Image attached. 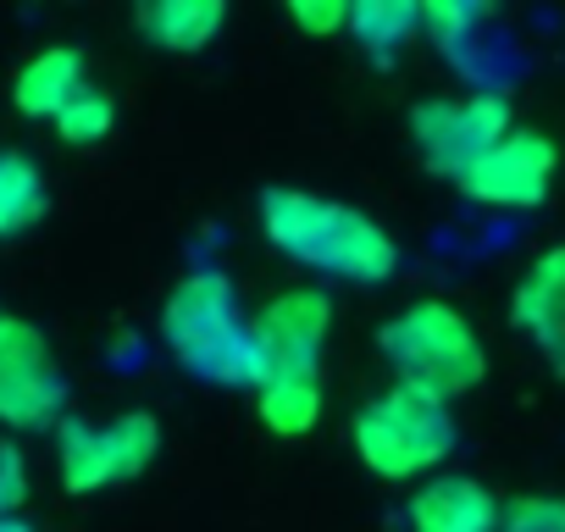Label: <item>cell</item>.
<instances>
[{
  "mask_svg": "<svg viewBox=\"0 0 565 532\" xmlns=\"http://www.w3.org/2000/svg\"><path fill=\"white\" fill-rule=\"evenodd\" d=\"M260 227L289 260L317 266V273L344 278V284H383L399 266V244L388 238L383 222H372L366 211L344 200H322L306 189H266Z\"/></svg>",
  "mask_w": 565,
  "mask_h": 532,
  "instance_id": "1",
  "label": "cell"
},
{
  "mask_svg": "<svg viewBox=\"0 0 565 532\" xmlns=\"http://www.w3.org/2000/svg\"><path fill=\"white\" fill-rule=\"evenodd\" d=\"M161 339L205 383H266V361L255 344V328L238 317L233 284L222 273H189L161 311Z\"/></svg>",
  "mask_w": 565,
  "mask_h": 532,
  "instance_id": "2",
  "label": "cell"
},
{
  "mask_svg": "<svg viewBox=\"0 0 565 532\" xmlns=\"http://www.w3.org/2000/svg\"><path fill=\"white\" fill-rule=\"evenodd\" d=\"M377 350L405 389H422L444 405L471 394L488 377V350L466 322V311H455L449 300H416L399 317H388Z\"/></svg>",
  "mask_w": 565,
  "mask_h": 532,
  "instance_id": "3",
  "label": "cell"
},
{
  "mask_svg": "<svg viewBox=\"0 0 565 532\" xmlns=\"http://www.w3.org/2000/svg\"><path fill=\"white\" fill-rule=\"evenodd\" d=\"M355 455L366 471L388 477V482H405V477H422L433 471L449 449H455V416L444 400L422 394V389H383L377 400H366L355 411Z\"/></svg>",
  "mask_w": 565,
  "mask_h": 532,
  "instance_id": "4",
  "label": "cell"
},
{
  "mask_svg": "<svg viewBox=\"0 0 565 532\" xmlns=\"http://www.w3.org/2000/svg\"><path fill=\"white\" fill-rule=\"evenodd\" d=\"M161 449V427L150 411H128L111 422H62L56 433V471L73 493H100L111 482L139 477Z\"/></svg>",
  "mask_w": 565,
  "mask_h": 532,
  "instance_id": "5",
  "label": "cell"
},
{
  "mask_svg": "<svg viewBox=\"0 0 565 532\" xmlns=\"http://www.w3.org/2000/svg\"><path fill=\"white\" fill-rule=\"evenodd\" d=\"M510 134V106L504 95L493 89H477V95H438V100H422L411 111V139L422 150V161L444 178H466L499 139Z\"/></svg>",
  "mask_w": 565,
  "mask_h": 532,
  "instance_id": "6",
  "label": "cell"
},
{
  "mask_svg": "<svg viewBox=\"0 0 565 532\" xmlns=\"http://www.w3.org/2000/svg\"><path fill=\"white\" fill-rule=\"evenodd\" d=\"M67 405V377L45 344V333L23 317H0V422L45 427Z\"/></svg>",
  "mask_w": 565,
  "mask_h": 532,
  "instance_id": "7",
  "label": "cell"
},
{
  "mask_svg": "<svg viewBox=\"0 0 565 532\" xmlns=\"http://www.w3.org/2000/svg\"><path fill=\"white\" fill-rule=\"evenodd\" d=\"M554 145L537 134V128H510L466 178L460 189L477 200V205H493V211H532L548 200V183H554Z\"/></svg>",
  "mask_w": 565,
  "mask_h": 532,
  "instance_id": "8",
  "label": "cell"
},
{
  "mask_svg": "<svg viewBox=\"0 0 565 532\" xmlns=\"http://www.w3.org/2000/svg\"><path fill=\"white\" fill-rule=\"evenodd\" d=\"M249 328H255L266 377H277V372H311L317 377V361H322L328 333H333V300L322 289H282L260 306V317Z\"/></svg>",
  "mask_w": 565,
  "mask_h": 532,
  "instance_id": "9",
  "label": "cell"
},
{
  "mask_svg": "<svg viewBox=\"0 0 565 532\" xmlns=\"http://www.w3.org/2000/svg\"><path fill=\"white\" fill-rule=\"evenodd\" d=\"M510 322L537 344V355L565 377V244H554V249H543L526 273H521V284H515V295H510Z\"/></svg>",
  "mask_w": 565,
  "mask_h": 532,
  "instance_id": "10",
  "label": "cell"
},
{
  "mask_svg": "<svg viewBox=\"0 0 565 532\" xmlns=\"http://www.w3.org/2000/svg\"><path fill=\"white\" fill-rule=\"evenodd\" d=\"M411 532H499V504L477 477H433L411 493Z\"/></svg>",
  "mask_w": 565,
  "mask_h": 532,
  "instance_id": "11",
  "label": "cell"
},
{
  "mask_svg": "<svg viewBox=\"0 0 565 532\" xmlns=\"http://www.w3.org/2000/svg\"><path fill=\"white\" fill-rule=\"evenodd\" d=\"M89 84H84V56L73 51V45H51V51H40V56H29L23 67H18V78H12V106L23 111V117H62V106H73L78 95H84Z\"/></svg>",
  "mask_w": 565,
  "mask_h": 532,
  "instance_id": "12",
  "label": "cell"
},
{
  "mask_svg": "<svg viewBox=\"0 0 565 532\" xmlns=\"http://www.w3.org/2000/svg\"><path fill=\"white\" fill-rule=\"evenodd\" d=\"M134 23L161 51H200L227 23V7L222 0H150V7H139Z\"/></svg>",
  "mask_w": 565,
  "mask_h": 532,
  "instance_id": "13",
  "label": "cell"
},
{
  "mask_svg": "<svg viewBox=\"0 0 565 532\" xmlns=\"http://www.w3.org/2000/svg\"><path fill=\"white\" fill-rule=\"evenodd\" d=\"M255 394H260V422L277 438H306L322 422V377L311 372H277Z\"/></svg>",
  "mask_w": 565,
  "mask_h": 532,
  "instance_id": "14",
  "label": "cell"
},
{
  "mask_svg": "<svg viewBox=\"0 0 565 532\" xmlns=\"http://www.w3.org/2000/svg\"><path fill=\"white\" fill-rule=\"evenodd\" d=\"M45 216V178L23 150H0V238H18Z\"/></svg>",
  "mask_w": 565,
  "mask_h": 532,
  "instance_id": "15",
  "label": "cell"
},
{
  "mask_svg": "<svg viewBox=\"0 0 565 532\" xmlns=\"http://www.w3.org/2000/svg\"><path fill=\"white\" fill-rule=\"evenodd\" d=\"M350 34L366 51H394L411 34H422V7H405V0H361V7H350Z\"/></svg>",
  "mask_w": 565,
  "mask_h": 532,
  "instance_id": "16",
  "label": "cell"
},
{
  "mask_svg": "<svg viewBox=\"0 0 565 532\" xmlns=\"http://www.w3.org/2000/svg\"><path fill=\"white\" fill-rule=\"evenodd\" d=\"M111 128H117V106H111V95L95 89V84H89L73 106H62V117H56L62 145H100Z\"/></svg>",
  "mask_w": 565,
  "mask_h": 532,
  "instance_id": "17",
  "label": "cell"
},
{
  "mask_svg": "<svg viewBox=\"0 0 565 532\" xmlns=\"http://www.w3.org/2000/svg\"><path fill=\"white\" fill-rule=\"evenodd\" d=\"M499 532H565V499H548V493L515 499L499 515Z\"/></svg>",
  "mask_w": 565,
  "mask_h": 532,
  "instance_id": "18",
  "label": "cell"
},
{
  "mask_svg": "<svg viewBox=\"0 0 565 532\" xmlns=\"http://www.w3.org/2000/svg\"><path fill=\"white\" fill-rule=\"evenodd\" d=\"M477 18H482L477 7H455V0H444V7H422V34L433 45H444V51H460V40L471 34Z\"/></svg>",
  "mask_w": 565,
  "mask_h": 532,
  "instance_id": "19",
  "label": "cell"
},
{
  "mask_svg": "<svg viewBox=\"0 0 565 532\" xmlns=\"http://www.w3.org/2000/svg\"><path fill=\"white\" fill-rule=\"evenodd\" d=\"M289 18L306 34H339V29H350V7H339V0H295Z\"/></svg>",
  "mask_w": 565,
  "mask_h": 532,
  "instance_id": "20",
  "label": "cell"
},
{
  "mask_svg": "<svg viewBox=\"0 0 565 532\" xmlns=\"http://www.w3.org/2000/svg\"><path fill=\"white\" fill-rule=\"evenodd\" d=\"M29 493V466L18 444H0V515H12Z\"/></svg>",
  "mask_w": 565,
  "mask_h": 532,
  "instance_id": "21",
  "label": "cell"
},
{
  "mask_svg": "<svg viewBox=\"0 0 565 532\" xmlns=\"http://www.w3.org/2000/svg\"><path fill=\"white\" fill-rule=\"evenodd\" d=\"M0 532H34L23 515H0Z\"/></svg>",
  "mask_w": 565,
  "mask_h": 532,
  "instance_id": "22",
  "label": "cell"
}]
</instances>
